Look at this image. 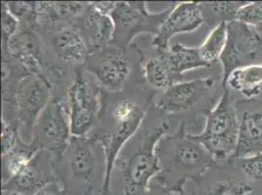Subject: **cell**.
<instances>
[{"mask_svg":"<svg viewBox=\"0 0 262 195\" xmlns=\"http://www.w3.org/2000/svg\"><path fill=\"white\" fill-rule=\"evenodd\" d=\"M262 36L255 29L234 20L227 22V41L219 59L224 82L234 70L251 65H260Z\"/></svg>","mask_w":262,"mask_h":195,"instance_id":"11","label":"cell"},{"mask_svg":"<svg viewBox=\"0 0 262 195\" xmlns=\"http://www.w3.org/2000/svg\"><path fill=\"white\" fill-rule=\"evenodd\" d=\"M1 17H2V43L7 42L18 33L20 22L18 19L9 11L6 1L1 2Z\"/></svg>","mask_w":262,"mask_h":195,"instance_id":"28","label":"cell"},{"mask_svg":"<svg viewBox=\"0 0 262 195\" xmlns=\"http://www.w3.org/2000/svg\"><path fill=\"white\" fill-rule=\"evenodd\" d=\"M34 195H69V193L58 182H54L46 185Z\"/></svg>","mask_w":262,"mask_h":195,"instance_id":"29","label":"cell"},{"mask_svg":"<svg viewBox=\"0 0 262 195\" xmlns=\"http://www.w3.org/2000/svg\"><path fill=\"white\" fill-rule=\"evenodd\" d=\"M140 79L123 90L110 92L101 87V105L92 135L103 149L106 171L100 195H112V176L116 160L132 137L139 131L158 95Z\"/></svg>","mask_w":262,"mask_h":195,"instance_id":"1","label":"cell"},{"mask_svg":"<svg viewBox=\"0 0 262 195\" xmlns=\"http://www.w3.org/2000/svg\"><path fill=\"white\" fill-rule=\"evenodd\" d=\"M99 145L92 135L72 136L63 158L56 167V171L65 168V174H68L65 180L59 184L62 185L66 180H70L81 185L82 195L93 192L96 176L101 168L97 152Z\"/></svg>","mask_w":262,"mask_h":195,"instance_id":"10","label":"cell"},{"mask_svg":"<svg viewBox=\"0 0 262 195\" xmlns=\"http://www.w3.org/2000/svg\"><path fill=\"white\" fill-rule=\"evenodd\" d=\"M175 4L171 3L164 11L151 13L145 1L116 2L115 8L111 12L115 25L111 45L127 49L140 34L150 33L155 36Z\"/></svg>","mask_w":262,"mask_h":195,"instance_id":"7","label":"cell"},{"mask_svg":"<svg viewBox=\"0 0 262 195\" xmlns=\"http://www.w3.org/2000/svg\"><path fill=\"white\" fill-rule=\"evenodd\" d=\"M40 34H49L56 60L63 65H84L90 48L75 25H61Z\"/></svg>","mask_w":262,"mask_h":195,"instance_id":"15","label":"cell"},{"mask_svg":"<svg viewBox=\"0 0 262 195\" xmlns=\"http://www.w3.org/2000/svg\"><path fill=\"white\" fill-rule=\"evenodd\" d=\"M72 138L71 124L66 104L52 97L36 120L31 144L37 151L49 152L56 167L63 158Z\"/></svg>","mask_w":262,"mask_h":195,"instance_id":"8","label":"cell"},{"mask_svg":"<svg viewBox=\"0 0 262 195\" xmlns=\"http://www.w3.org/2000/svg\"><path fill=\"white\" fill-rule=\"evenodd\" d=\"M196 185L194 195H247L252 190L251 185L235 177H223L208 184L199 181Z\"/></svg>","mask_w":262,"mask_h":195,"instance_id":"22","label":"cell"},{"mask_svg":"<svg viewBox=\"0 0 262 195\" xmlns=\"http://www.w3.org/2000/svg\"><path fill=\"white\" fill-rule=\"evenodd\" d=\"M235 20L250 26L259 33L262 31V1L248 2L237 12Z\"/></svg>","mask_w":262,"mask_h":195,"instance_id":"25","label":"cell"},{"mask_svg":"<svg viewBox=\"0 0 262 195\" xmlns=\"http://www.w3.org/2000/svg\"><path fill=\"white\" fill-rule=\"evenodd\" d=\"M84 195H93V192H88V193H86V194Z\"/></svg>","mask_w":262,"mask_h":195,"instance_id":"33","label":"cell"},{"mask_svg":"<svg viewBox=\"0 0 262 195\" xmlns=\"http://www.w3.org/2000/svg\"><path fill=\"white\" fill-rule=\"evenodd\" d=\"M247 195H262V191L261 192H260V191H259V192H254L253 190H251V192Z\"/></svg>","mask_w":262,"mask_h":195,"instance_id":"32","label":"cell"},{"mask_svg":"<svg viewBox=\"0 0 262 195\" xmlns=\"http://www.w3.org/2000/svg\"><path fill=\"white\" fill-rule=\"evenodd\" d=\"M222 87L235 90L249 100L258 97L261 92L262 64L248 65L234 70L222 82Z\"/></svg>","mask_w":262,"mask_h":195,"instance_id":"19","label":"cell"},{"mask_svg":"<svg viewBox=\"0 0 262 195\" xmlns=\"http://www.w3.org/2000/svg\"><path fill=\"white\" fill-rule=\"evenodd\" d=\"M134 44L127 49L108 45L91 49L83 65L85 71L92 76L100 86L110 92H119L134 80L135 72L141 70L144 54ZM138 79V78H137Z\"/></svg>","mask_w":262,"mask_h":195,"instance_id":"5","label":"cell"},{"mask_svg":"<svg viewBox=\"0 0 262 195\" xmlns=\"http://www.w3.org/2000/svg\"><path fill=\"white\" fill-rule=\"evenodd\" d=\"M215 86L216 81L213 77L182 81L163 91L154 102V108L169 118L194 109L210 96Z\"/></svg>","mask_w":262,"mask_h":195,"instance_id":"12","label":"cell"},{"mask_svg":"<svg viewBox=\"0 0 262 195\" xmlns=\"http://www.w3.org/2000/svg\"><path fill=\"white\" fill-rule=\"evenodd\" d=\"M54 182H57V177L50 153L38 151L22 173L9 183L2 184V190L34 195Z\"/></svg>","mask_w":262,"mask_h":195,"instance_id":"14","label":"cell"},{"mask_svg":"<svg viewBox=\"0 0 262 195\" xmlns=\"http://www.w3.org/2000/svg\"><path fill=\"white\" fill-rule=\"evenodd\" d=\"M1 195H23L21 193H17L14 191H10V190H2Z\"/></svg>","mask_w":262,"mask_h":195,"instance_id":"31","label":"cell"},{"mask_svg":"<svg viewBox=\"0 0 262 195\" xmlns=\"http://www.w3.org/2000/svg\"><path fill=\"white\" fill-rule=\"evenodd\" d=\"M262 152V111H246L239 125L238 145L234 159Z\"/></svg>","mask_w":262,"mask_h":195,"instance_id":"17","label":"cell"},{"mask_svg":"<svg viewBox=\"0 0 262 195\" xmlns=\"http://www.w3.org/2000/svg\"><path fill=\"white\" fill-rule=\"evenodd\" d=\"M204 22L200 2H178L154 36L151 47L157 54H164L169 49V41L175 35L195 32Z\"/></svg>","mask_w":262,"mask_h":195,"instance_id":"13","label":"cell"},{"mask_svg":"<svg viewBox=\"0 0 262 195\" xmlns=\"http://www.w3.org/2000/svg\"><path fill=\"white\" fill-rule=\"evenodd\" d=\"M144 195H186V194H178V193H175L172 192L166 188L163 187L162 185L157 184L152 181V183L150 184V187L149 189L147 190V192ZM188 195H194V192L191 193V194Z\"/></svg>","mask_w":262,"mask_h":195,"instance_id":"30","label":"cell"},{"mask_svg":"<svg viewBox=\"0 0 262 195\" xmlns=\"http://www.w3.org/2000/svg\"><path fill=\"white\" fill-rule=\"evenodd\" d=\"M54 84L46 74L28 76L15 95V121L21 139L31 143L34 124L52 99Z\"/></svg>","mask_w":262,"mask_h":195,"instance_id":"9","label":"cell"},{"mask_svg":"<svg viewBox=\"0 0 262 195\" xmlns=\"http://www.w3.org/2000/svg\"><path fill=\"white\" fill-rule=\"evenodd\" d=\"M169 129L168 117L157 110L155 121L151 122L149 111L141 128L124 145L115 163L114 171L117 170L122 179L120 195H144L147 192L161 171L156 154L158 142Z\"/></svg>","mask_w":262,"mask_h":195,"instance_id":"3","label":"cell"},{"mask_svg":"<svg viewBox=\"0 0 262 195\" xmlns=\"http://www.w3.org/2000/svg\"><path fill=\"white\" fill-rule=\"evenodd\" d=\"M85 38L90 50L112 43L115 25L110 14L99 11L92 2H88L83 14L74 23Z\"/></svg>","mask_w":262,"mask_h":195,"instance_id":"16","label":"cell"},{"mask_svg":"<svg viewBox=\"0 0 262 195\" xmlns=\"http://www.w3.org/2000/svg\"><path fill=\"white\" fill-rule=\"evenodd\" d=\"M84 69L76 65L67 89V103L71 133L74 137L88 136L96 125L101 105V86Z\"/></svg>","mask_w":262,"mask_h":195,"instance_id":"6","label":"cell"},{"mask_svg":"<svg viewBox=\"0 0 262 195\" xmlns=\"http://www.w3.org/2000/svg\"><path fill=\"white\" fill-rule=\"evenodd\" d=\"M175 72L183 76L189 70L208 68V64L202 59L199 47H189L184 44L176 43L169 47L164 53Z\"/></svg>","mask_w":262,"mask_h":195,"instance_id":"21","label":"cell"},{"mask_svg":"<svg viewBox=\"0 0 262 195\" xmlns=\"http://www.w3.org/2000/svg\"><path fill=\"white\" fill-rule=\"evenodd\" d=\"M247 3L244 1H209L200 2V6L205 22L208 21V25L217 26L220 22L234 21L237 12Z\"/></svg>","mask_w":262,"mask_h":195,"instance_id":"23","label":"cell"},{"mask_svg":"<svg viewBox=\"0 0 262 195\" xmlns=\"http://www.w3.org/2000/svg\"><path fill=\"white\" fill-rule=\"evenodd\" d=\"M156 154L161 171L153 182L178 194H184L188 181L196 184L216 164L194 135L187 133L183 121L174 134H166L160 140Z\"/></svg>","mask_w":262,"mask_h":195,"instance_id":"2","label":"cell"},{"mask_svg":"<svg viewBox=\"0 0 262 195\" xmlns=\"http://www.w3.org/2000/svg\"><path fill=\"white\" fill-rule=\"evenodd\" d=\"M223 93L213 109L203 110L206 126L202 133L194 135L217 164L234 159L238 145L240 119L229 89L222 87Z\"/></svg>","mask_w":262,"mask_h":195,"instance_id":"4","label":"cell"},{"mask_svg":"<svg viewBox=\"0 0 262 195\" xmlns=\"http://www.w3.org/2000/svg\"><path fill=\"white\" fill-rule=\"evenodd\" d=\"M238 159L241 169L247 178L262 183V152Z\"/></svg>","mask_w":262,"mask_h":195,"instance_id":"27","label":"cell"},{"mask_svg":"<svg viewBox=\"0 0 262 195\" xmlns=\"http://www.w3.org/2000/svg\"><path fill=\"white\" fill-rule=\"evenodd\" d=\"M21 140L18 125L1 119V155L12 151Z\"/></svg>","mask_w":262,"mask_h":195,"instance_id":"26","label":"cell"},{"mask_svg":"<svg viewBox=\"0 0 262 195\" xmlns=\"http://www.w3.org/2000/svg\"><path fill=\"white\" fill-rule=\"evenodd\" d=\"M141 72L145 83L155 91H164L169 87L183 81L184 76L175 72L169 65L165 54H158L148 60H144Z\"/></svg>","mask_w":262,"mask_h":195,"instance_id":"18","label":"cell"},{"mask_svg":"<svg viewBox=\"0 0 262 195\" xmlns=\"http://www.w3.org/2000/svg\"><path fill=\"white\" fill-rule=\"evenodd\" d=\"M227 41V22H222L213 27L207 38L201 46L199 51L202 59L209 67L213 66L221 57Z\"/></svg>","mask_w":262,"mask_h":195,"instance_id":"24","label":"cell"},{"mask_svg":"<svg viewBox=\"0 0 262 195\" xmlns=\"http://www.w3.org/2000/svg\"><path fill=\"white\" fill-rule=\"evenodd\" d=\"M37 152L38 151L34 149L31 143H27L21 140L12 151L1 155L2 184L9 183L22 173Z\"/></svg>","mask_w":262,"mask_h":195,"instance_id":"20","label":"cell"}]
</instances>
